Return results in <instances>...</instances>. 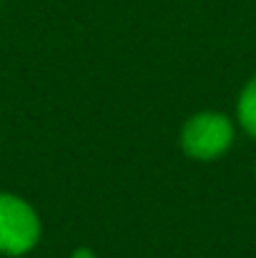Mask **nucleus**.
Wrapping results in <instances>:
<instances>
[{
    "instance_id": "obj_3",
    "label": "nucleus",
    "mask_w": 256,
    "mask_h": 258,
    "mask_svg": "<svg viewBox=\"0 0 256 258\" xmlns=\"http://www.w3.org/2000/svg\"><path fill=\"white\" fill-rule=\"evenodd\" d=\"M239 120H241L244 131L256 138V78L244 88V93L239 98Z\"/></svg>"
},
{
    "instance_id": "obj_2",
    "label": "nucleus",
    "mask_w": 256,
    "mask_h": 258,
    "mask_svg": "<svg viewBox=\"0 0 256 258\" xmlns=\"http://www.w3.org/2000/svg\"><path fill=\"white\" fill-rule=\"evenodd\" d=\"M234 141V125L224 113H198L188 118L181 131L183 151L196 161H211L229 151Z\"/></svg>"
},
{
    "instance_id": "obj_4",
    "label": "nucleus",
    "mask_w": 256,
    "mask_h": 258,
    "mask_svg": "<svg viewBox=\"0 0 256 258\" xmlns=\"http://www.w3.org/2000/svg\"><path fill=\"white\" fill-rule=\"evenodd\" d=\"M71 258H95V256H93V251H88V248H78V251H73Z\"/></svg>"
},
{
    "instance_id": "obj_1",
    "label": "nucleus",
    "mask_w": 256,
    "mask_h": 258,
    "mask_svg": "<svg viewBox=\"0 0 256 258\" xmlns=\"http://www.w3.org/2000/svg\"><path fill=\"white\" fill-rule=\"evenodd\" d=\"M40 238V221L35 211L13 193H0V251L23 256L35 248Z\"/></svg>"
}]
</instances>
